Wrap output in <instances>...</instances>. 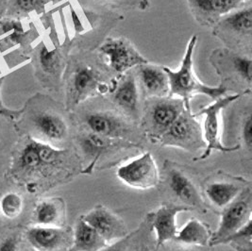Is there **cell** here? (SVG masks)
I'll return each mask as SVG.
<instances>
[{"instance_id":"1","label":"cell","mask_w":252,"mask_h":251,"mask_svg":"<svg viewBox=\"0 0 252 251\" xmlns=\"http://www.w3.org/2000/svg\"><path fill=\"white\" fill-rule=\"evenodd\" d=\"M53 103L40 94L30 98L14 121L18 132L26 130L28 136L52 146L64 141L68 136V125L63 115L52 107Z\"/></svg>"},{"instance_id":"2","label":"cell","mask_w":252,"mask_h":251,"mask_svg":"<svg viewBox=\"0 0 252 251\" xmlns=\"http://www.w3.org/2000/svg\"><path fill=\"white\" fill-rule=\"evenodd\" d=\"M196 42L197 36H192L186 47V51L179 70L173 71L172 69L166 66L163 67L169 81V96H179L178 98L184 100L187 110H190L189 100L195 94H205L217 100L226 95L228 92V89L223 85L212 87L202 83L195 77L193 67V55Z\"/></svg>"},{"instance_id":"3","label":"cell","mask_w":252,"mask_h":251,"mask_svg":"<svg viewBox=\"0 0 252 251\" xmlns=\"http://www.w3.org/2000/svg\"><path fill=\"white\" fill-rule=\"evenodd\" d=\"M64 153L63 149H56L50 144L27 136L17 153L13 170L16 176L40 171L44 167L57 164Z\"/></svg>"},{"instance_id":"4","label":"cell","mask_w":252,"mask_h":251,"mask_svg":"<svg viewBox=\"0 0 252 251\" xmlns=\"http://www.w3.org/2000/svg\"><path fill=\"white\" fill-rule=\"evenodd\" d=\"M247 92L245 93H238L234 94H226L206 107L202 108L198 114L195 115H204V124H203V131L202 135L204 142L206 144V148L204 153L199 157V160H205L207 159L213 150L219 151L222 153H229L233 152L240 149V146H234V147H227L224 146L221 143L220 140V123H219V116L221 112L229 106L230 103L234 102L238 98H240L242 95H245Z\"/></svg>"},{"instance_id":"5","label":"cell","mask_w":252,"mask_h":251,"mask_svg":"<svg viewBox=\"0 0 252 251\" xmlns=\"http://www.w3.org/2000/svg\"><path fill=\"white\" fill-rule=\"evenodd\" d=\"M103 87L105 84L101 82L100 74L92 65L83 63L75 65L69 71L66 79V110H73L96 92H101Z\"/></svg>"},{"instance_id":"6","label":"cell","mask_w":252,"mask_h":251,"mask_svg":"<svg viewBox=\"0 0 252 251\" xmlns=\"http://www.w3.org/2000/svg\"><path fill=\"white\" fill-rule=\"evenodd\" d=\"M185 109V103L181 98L169 96L152 99L145 119L149 135L160 140Z\"/></svg>"},{"instance_id":"7","label":"cell","mask_w":252,"mask_h":251,"mask_svg":"<svg viewBox=\"0 0 252 251\" xmlns=\"http://www.w3.org/2000/svg\"><path fill=\"white\" fill-rule=\"evenodd\" d=\"M163 146L177 147L186 150L206 148L200 125L190 110H184L168 130L160 138Z\"/></svg>"},{"instance_id":"8","label":"cell","mask_w":252,"mask_h":251,"mask_svg":"<svg viewBox=\"0 0 252 251\" xmlns=\"http://www.w3.org/2000/svg\"><path fill=\"white\" fill-rule=\"evenodd\" d=\"M117 177L126 185L147 190L159 183V172L151 153H144L137 159L122 165L116 172Z\"/></svg>"},{"instance_id":"9","label":"cell","mask_w":252,"mask_h":251,"mask_svg":"<svg viewBox=\"0 0 252 251\" xmlns=\"http://www.w3.org/2000/svg\"><path fill=\"white\" fill-rule=\"evenodd\" d=\"M99 52L106 58L109 67L118 74L126 73L131 67L149 63L132 44L124 38L107 39L99 47Z\"/></svg>"},{"instance_id":"10","label":"cell","mask_w":252,"mask_h":251,"mask_svg":"<svg viewBox=\"0 0 252 251\" xmlns=\"http://www.w3.org/2000/svg\"><path fill=\"white\" fill-rule=\"evenodd\" d=\"M252 194H245L244 197L235 199L223 211L218 230L212 235L209 242L210 246L220 245L226 239L242 228L252 219Z\"/></svg>"},{"instance_id":"11","label":"cell","mask_w":252,"mask_h":251,"mask_svg":"<svg viewBox=\"0 0 252 251\" xmlns=\"http://www.w3.org/2000/svg\"><path fill=\"white\" fill-rule=\"evenodd\" d=\"M32 61L35 76L45 86H57L62 81L65 60L60 48L55 47L50 50L44 43H41L35 48Z\"/></svg>"},{"instance_id":"12","label":"cell","mask_w":252,"mask_h":251,"mask_svg":"<svg viewBox=\"0 0 252 251\" xmlns=\"http://www.w3.org/2000/svg\"><path fill=\"white\" fill-rule=\"evenodd\" d=\"M218 25L216 34L223 42L242 45V42L251 43L252 33V9L248 6L239 10H234Z\"/></svg>"},{"instance_id":"13","label":"cell","mask_w":252,"mask_h":251,"mask_svg":"<svg viewBox=\"0 0 252 251\" xmlns=\"http://www.w3.org/2000/svg\"><path fill=\"white\" fill-rule=\"evenodd\" d=\"M81 218L94 228L107 243L121 239L126 235L124 222L103 205L95 206Z\"/></svg>"},{"instance_id":"14","label":"cell","mask_w":252,"mask_h":251,"mask_svg":"<svg viewBox=\"0 0 252 251\" xmlns=\"http://www.w3.org/2000/svg\"><path fill=\"white\" fill-rule=\"evenodd\" d=\"M247 1L249 0H187L195 19L206 26L217 23Z\"/></svg>"},{"instance_id":"15","label":"cell","mask_w":252,"mask_h":251,"mask_svg":"<svg viewBox=\"0 0 252 251\" xmlns=\"http://www.w3.org/2000/svg\"><path fill=\"white\" fill-rule=\"evenodd\" d=\"M189 206L164 204L156 211L152 219V227L156 231V248H160L165 242L175 239L178 229L176 218L181 213L191 212Z\"/></svg>"},{"instance_id":"16","label":"cell","mask_w":252,"mask_h":251,"mask_svg":"<svg viewBox=\"0 0 252 251\" xmlns=\"http://www.w3.org/2000/svg\"><path fill=\"white\" fill-rule=\"evenodd\" d=\"M26 237L38 251H60L68 244V233L61 227L37 225L27 230Z\"/></svg>"},{"instance_id":"17","label":"cell","mask_w":252,"mask_h":251,"mask_svg":"<svg viewBox=\"0 0 252 251\" xmlns=\"http://www.w3.org/2000/svg\"><path fill=\"white\" fill-rule=\"evenodd\" d=\"M89 131L105 137L122 139L129 131V126L117 115L109 112H94L85 117Z\"/></svg>"},{"instance_id":"18","label":"cell","mask_w":252,"mask_h":251,"mask_svg":"<svg viewBox=\"0 0 252 251\" xmlns=\"http://www.w3.org/2000/svg\"><path fill=\"white\" fill-rule=\"evenodd\" d=\"M137 72L143 91L148 97L160 98L169 95V81L163 67L148 63L137 66Z\"/></svg>"},{"instance_id":"19","label":"cell","mask_w":252,"mask_h":251,"mask_svg":"<svg viewBox=\"0 0 252 251\" xmlns=\"http://www.w3.org/2000/svg\"><path fill=\"white\" fill-rule=\"evenodd\" d=\"M113 99L125 113L136 118L139 110V91L137 80L133 74H126L115 85Z\"/></svg>"},{"instance_id":"20","label":"cell","mask_w":252,"mask_h":251,"mask_svg":"<svg viewBox=\"0 0 252 251\" xmlns=\"http://www.w3.org/2000/svg\"><path fill=\"white\" fill-rule=\"evenodd\" d=\"M170 188L173 193L176 194L186 206L190 208L198 209L204 211L205 204L200 194L197 192L195 184L192 183L184 173L173 169L169 173Z\"/></svg>"},{"instance_id":"21","label":"cell","mask_w":252,"mask_h":251,"mask_svg":"<svg viewBox=\"0 0 252 251\" xmlns=\"http://www.w3.org/2000/svg\"><path fill=\"white\" fill-rule=\"evenodd\" d=\"M107 246L106 240L80 217L74 228L70 251H100Z\"/></svg>"},{"instance_id":"22","label":"cell","mask_w":252,"mask_h":251,"mask_svg":"<svg viewBox=\"0 0 252 251\" xmlns=\"http://www.w3.org/2000/svg\"><path fill=\"white\" fill-rule=\"evenodd\" d=\"M32 218L38 226L61 227L63 220V202L60 198L40 200L35 205Z\"/></svg>"},{"instance_id":"23","label":"cell","mask_w":252,"mask_h":251,"mask_svg":"<svg viewBox=\"0 0 252 251\" xmlns=\"http://www.w3.org/2000/svg\"><path fill=\"white\" fill-rule=\"evenodd\" d=\"M213 233L209 225L197 219H190L180 231L177 232L176 241L193 246L205 247Z\"/></svg>"},{"instance_id":"24","label":"cell","mask_w":252,"mask_h":251,"mask_svg":"<svg viewBox=\"0 0 252 251\" xmlns=\"http://www.w3.org/2000/svg\"><path fill=\"white\" fill-rule=\"evenodd\" d=\"M119 140L120 139L105 137L89 131L80 135L79 143L84 154L95 160L100 158L103 153L115 148V146L121 145Z\"/></svg>"},{"instance_id":"25","label":"cell","mask_w":252,"mask_h":251,"mask_svg":"<svg viewBox=\"0 0 252 251\" xmlns=\"http://www.w3.org/2000/svg\"><path fill=\"white\" fill-rule=\"evenodd\" d=\"M205 192L213 204L225 208L237 198L241 187L231 183H214L207 186Z\"/></svg>"},{"instance_id":"26","label":"cell","mask_w":252,"mask_h":251,"mask_svg":"<svg viewBox=\"0 0 252 251\" xmlns=\"http://www.w3.org/2000/svg\"><path fill=\"white\" fill-rule=\"evenodd\" d=\"M48 0H9L5 17L11 19H24L32 12L42 14L46 11Z\"/></svg>"},{"instance_id":"27","label":"cell","mask_w":252,"mask_h":251,"mask_svg":"<svg viewBox=\"0 0 252 251\" xmlns=\"http://www.w3.org/2000/svg\"><path fill=\"white\" fill-rule=\"evenodd\" d=\"M24 199L16 192H8L0 198V214L7 219H15L23 211Z\"/></svg>"},{"instance_id":"28","label":"cell","mask_w":252,"mask_h":251,"mask_svg":"<svg viewBox=\"0 0 252 251\" xmlns=\"http://www.w3.org/2000/svg\"><path fill=\"white\" fill-rule=\"evenodd\" d=\"M229 60L234 73L244 82L251 86L252 79V62L251 57L234 54L229 57Z\"/></svg>"},{"instance_id":"29","label":"cell","mask_w":252,"mask_h":251,"mask_svg":"<svg viewBox=\"0 0 252 251\" xmlns=\"http://www.w3.org/2000/svg\"><path fill=\"white\" fill-rule=\"evenodd\" d=\"M252 219L249 220L242 228L223 240L220 245H252Z\"/></svg>"},{"instance_id":"30","label":"cell","mask_w":252,"mask_h":251,"mask_svg":"<svg viewBox=\"0 0 252 251\" xmlns=\"http://www.w3.org/2000/svg\"><path fill=\"white\" fill-rule=\"evenodd\" d=\"M18 130L15 122L4 115L0 114V145L14 142Z\"/></svg>"},{"instance_id":"31","label":"cell","mask_w":252,"mask_h":251,"mask_svg":"<svg viewBox=\"0 0 252 251\" xmlns=\"http://www.w3.org/2000/svg\"><path fill=\"white\" fill-rule=\"evenodd\" d=\"M242 139L246 145V147L251 150L252 148V114H249L243 121L242 124Z\"/></svg>"},{"instance_id":"32","label":"cell","mask_w":252,"mask_h":251,"mask_svg":"<svg viewBox=\"0 0 252 251\" xmlns=\"http://www.w3.org/2000/svg\"><path fill=\"white\" fill-rule=\"evenodd\" d=\"M19 237L17 234H12L6 237L0 243V251H18Z\"/></svg>"},{"instance_id":"33","label":"cell","mask_w":252,"mask_h":251,"mask_svg":"<svg viewBox=\"0 0 252 251\" xmlns=\"http://www.w3.org/2000/svg\"><path fill=\"white\" fill-rule=\"evenodd\" d=\"M5 78H6V75H3L0 77V114L7 116V117L12 119L13 121H15L20 114V110H11V109L7 108L6 106H4V104L2 102V98H1V87H2V84L4 82Z\"/></svg>"},{"instance_id":"34","label":"cell","mask_w":252,"mask_h":251,"mask_svg":"<svg viewBox=\"0 0 252 251\" xmlns=\"http://www.w3.org/2000/svg\"><path fill=\"white\" fill-rule=\"evenodd\" d=\"M232 249L236 251H252V245H235L230 244Z\"/></svg>"},{"instance_id":"35","label":"cell","mask_w":252,"mask_h":251,"mask_svg":"<svg viewBox=\"0 0 252 251\" xmlns=\"http://www.w3.org/2000/svg\"><path fill=\"white\" fill-rule=\"evenodd\" d=\"M9 0H0V19L5 17Z\"/></svg>"},{"instance_id":"36","label":"cell","mask_w":252,"mask_h":251,"mask_svg":"<svg viewBox=\"0 0 252 251\" xmlns=\"http://www.w3.org/2000/svg\"><path fill=\"white\" fill-rule=\"evenodd\" d=\"M100 251H122V248L117 244H115L114 246H111V247H106L103 250H101Z\"/></svg>"},{"instance_id":"37","label":"cell","mask_w":252,"mask_h":251,"mask_svg":"<svg viewBox=\"0 0 252 251\" xmlns=\"http://www.w3.org/2000/svg\"><path fill=\"white\" fill-rule=\"evenodd\" d=\"M141 251H149V248L148 247H145V248H143L142 250H141Z\"/></svg>"},{"instance_id":"38","label":"cell","mask_w":252,"mask_h":251,"mask_svg":"<svg viewBox=\"0 0 252 251\" xmlns=\"http://www.w3.org/2000/svg\"><path fill=\"white\" fill-rule=\"evenodd\" d=\"M117 3H120V2H127V0H115Z\"/></svg>"},{"instance_id":"39","label":"cell","mask_w":252,"mask_h":251,"mask_svg":"<svg viewBox=\"0 0 252 251\" xmlns=\"http://www.w3.org/2000/svg\"><path fill=\"white\" fill-rule=\"evenodd\" d=\"M53 3H56V2H60V1H62V0H51Z\"/></svg>"},{"instance_id":"40","label":"cell","mask_w":252,"mask_h":251,"mask_svg":"<svg viewBox=\"0 0 252 251\" xmlns=\"http://www.w3.org/2000/svg\"><path fill=\"white\" fill-rule=\"evenodd\" d=\"M181 251V250H173V251Z\"/></svg>"}]
</instances>
